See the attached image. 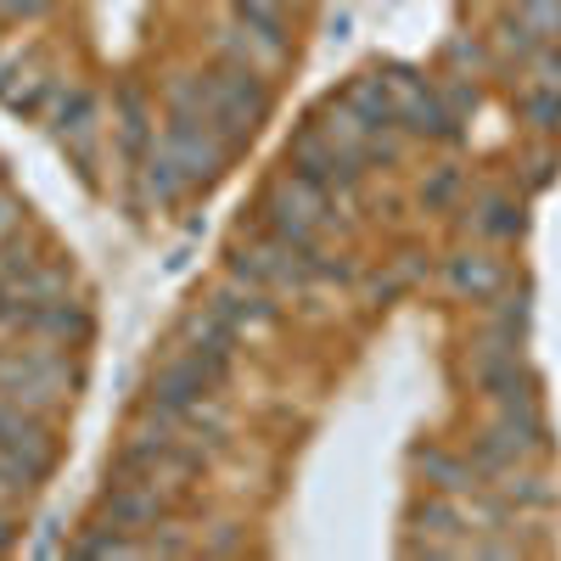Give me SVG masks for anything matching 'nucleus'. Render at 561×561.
<instances>
[{
	"instance_id": "1",
	"label": "nucleus",
	"mask_w": 561,
	"mask_h": 561,
	"mask_svg": "<svg viewBox=\"0 0 561 561\" xmlns=\"http://www.w3.org/2000/svg\"><path fill=\"white\" fill-rule=\"evenodd\" d=\"M79 550H84V556H129L135 545H129V539H118V534H90Z\"/></svg>"
}]
</instances>
